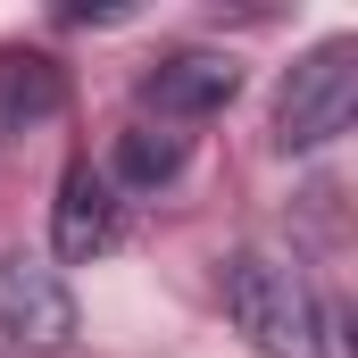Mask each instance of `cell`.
<instances>
[{
    "label": "cell",
    "mask_w": 358,
    "mask_h": 358,
    "mask_svg": "<svg viewBox=\"0 0 358 358\" xmlns=\"http://www.w3.org/2000/svg\"><path fill=\"white\" fill-rule=\"evenodd\" d=\"M242 92V67L225 59V50H167L150 76H142V117L150 125H200V117H217L225 100Z\"/></svg>",
    "instance_id": "cell-3"
},
{
    "label": "cell",
    "mask_w": 358,
    "mask_h": 358,
    "mask_svg": "<svg viewBox=\"0 0 358 358\" xmlns=\"http://www.w3.org/2000/svg\"><path fill=\"white\" fill-rule=\"evenodd\" d=\"M67 108V67L50 50H0V142Z\"/></svg>",
    "instance_id": "cell-6"
},
{
    "label": "cell",
    "mask_w": 358,
    "mask_h": 358,
    "mask_svg": "<svg viewBox=\"0 0 358 358\" xmlns=\"http://www.w3.org/2000/svg\"><path fill=\"white\" fill-rule=\"evenodd\" d=\"M350 108H358V42L325 34L275 84V150H325L334 134H350Z\"/></svg>",
    "instance_id": "cell-2"
},
{
    "label": "cell",
    "mask_w": 358,
    "mask_h": 358,
    "mask_svg": "<svg viewBox=\"0 0 358 358\" xmlns=\"http://www.w3.org/2000/svg\"><path fill=\"white\" fill-rule=\"evenodd\" d=\"M183 159H192V134H176V125H150V117H134V125L117 134L108 183H117V192H159V183H176V176H183Z\"/></svg>",
    "instance_id": "cell-7"
},
{
    "label": "cell",
    "mask_w": 358,
    "mask_h": 358,
    "mask_svg": "<svg viewBox=\"0 0 358 358\" xmlns=\"http://www.w3.org/2000/svg\"><path fill=\"white\" fill-rule=\"evenodd\" d=\"M117 234H125V192L108 183V167L76 159L59 183V208H50V250L67 267H92L100 250H117Z\"/></svg>",
    "instance_id": "cell-4"
},
{
    "label": "cell",
    "mask_w": 358,
    "mask_h": 358,
    "mask_svg": "<svg viewBox=\"0 0 358 358\" xmlns=\"http://www.w3.org/2000/svg\"><path fill=\"white\" fill-rule=\"evenodd\" d=\"M0 334L17 350H59L76 334V300L42 259H8L0 267Z\"/></svg>",
    "instance_id": "cell-5"
},
{
    "label": "cell",
    "mask_w": 358,
    "mask_h": 358,
    "mask_svg": "<svg viewBox=\"0 0 358 358\" xmlns=\"http://www.w3.org/2000/svg\"><path fill=\"white\" fill-rule=\"evenodd\" d=\"M217 300H225L234 334L259 358H334L342 350V317L325 308V292L308 283V267L267 250V242H242L217 267Z\"/></svg>",
    "instance_id": "cell-1"
}]
</instances>
